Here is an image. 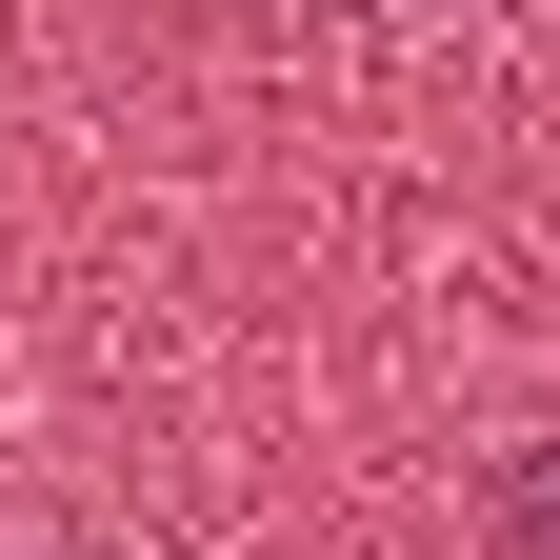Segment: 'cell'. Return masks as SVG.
I'll return each mask as SVG.
<instances>
[{"mask_svg": "<svg viewBox=\"0 0 560 560\" xmlns=\"http://www.w3.org/2000/svg\"><path fill=\"white\" fill-rule=\"evenodd\" d=\"M0 560H101V540L81 521H0Z\"/></svg>", "mask_w": 560, "mask_h": 560, "instance_id": "7a4b0ae2", "label": "cell"}, {"mask_svg": "<svg viewBox=\"0 0 560 560\" xmlns=\"http://www.w3.org/2000/svg\"><path fill=\"white\" fill-rule=\"evenodd\" d=\"M501 540H521V560H560V441H540V460L501 480Z\"/></svg>", "mask_w": 560, "mask_h": 560, "instance_id": "6da1fadb", "label": "cell"}]
</instances>
